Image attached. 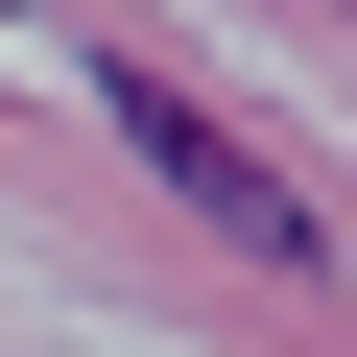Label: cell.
Segmentation results:
<instances>
[{"label":"cell","mask_w":357,"mask_h":357,"mask_svg":"<svg viewBox=\"0 0 357 357\" xmlns=\"http://www.w3.org/2000/svg\"><path fill=\"white\" fill-rule=\"evenodd\" d=\"M96 119H119V143L167 167V191H191V215H215V238L262 262V286H310V191H286V167H262V143H238L215 96H167V72H96Z\"/></svg>","instance_id":"1"}]
</instances>
